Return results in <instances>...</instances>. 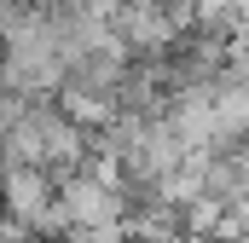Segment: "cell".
Listing matches in <instances>:
<instances>
[{
    "label": "cell",
    "instance_id": "obj_2",
    "mask_svg": "<svg viewBox=\"0 0 249 243\" xmlns=\"http://www.w3.org/2000/svg\"><path fill=\"white\" fill-rule=\"evenodd\" d=\"M0 69H6V41H0Z\"/></svg>",
    "mask_w": 249,
    "mask_h": 243
},
{
    "label": "cell",
    "instance_id": "obj_1",
    "mask_svg": "<svg viewBox=\"0 0 249 243\" xmlns=\"http://www.w3.org/2000/svg\"><path fill=\"white\" fill-rule=\"evenodd\" d=\"M151 243H220V238H209V232H186V226H174V232H162V238H151Z\"/></svg>",
    "mask_w": 249,
    "mask_h": 243
}]
</instances>
